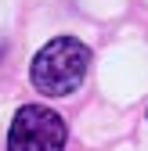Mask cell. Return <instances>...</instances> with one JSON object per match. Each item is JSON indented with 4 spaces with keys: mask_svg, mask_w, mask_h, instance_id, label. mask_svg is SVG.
<instances>
[{
    "mask_svg": "<svg viewBox=\"0 0 148 151\" xmlns=\"http://www.w3.org/2000/svg\"><path fill=\"white\" fill-rule=\"evenodd\" d=\"M87 65H90L87 43H80L76 36H58V40H51L44 50H36L29 76H33V86L40 93H47V97H65V93H72L83 83Z\"/></svg>",
    "mask_w": 148,
    "mask_h": 151,
    "instance_id": "6da1fadb",
    "label": "cell"
},
{
    "mask_svg": "<svg viewBox=\"0 0 148 151\" xmlns=\"http://www.w3.org/2000/svg\"><path fill=\"white\" fill-rule=\"evenodd\" d=\"M69 129L58 111L44 104H25L15 111L7 129V151H62Z\"/></svg>",
    "mask_w": 148,
    "mask_h": 151,
    "instance_id": "7a4b0ae2",
    "label": "cell"
}]
</instances>
